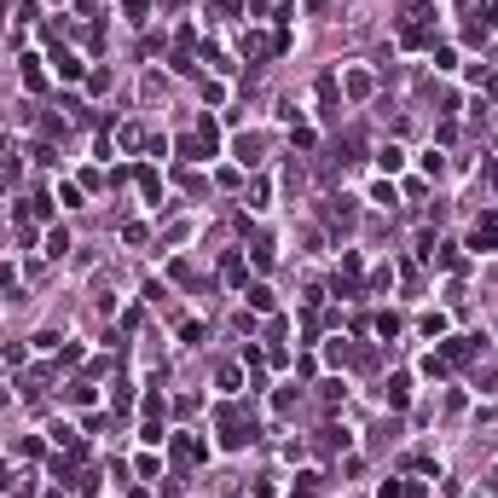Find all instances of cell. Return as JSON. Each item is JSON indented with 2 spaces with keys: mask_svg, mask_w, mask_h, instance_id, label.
<instances>
[{
  "mask_svg": "<svg viewBox=\"0 0 498 498\" xmlns=\"http://www.w3.org/2000/svg\"><path fill=\"white\" fill-rule=\"evenodd\" d=\"M214 423H220V446H226V452H244V446L255 440V417L244 412V405H220Z\"/></svg>",
  "mask_w": 498,
  "mask_h": 498,
  "instance_id": "obj_1",
  "label": "cell"
},
{
  "mask_svg": "<svg viewBox=\"0 0 498 498\" xmlns=\"http://www.w3.org/2000/svg\"><path fill=\"white\" fill-rule=\"evenodd\" d=\"M470 249H475V255H492V249H498V214H492V209L470 226Z\"/></svg>",
  "mask_w": 498,
  "mask_h": 498,
  "instance_id": "obj_2",
  "label": "cell"
},
{
  "mask_svg": "<svg viewBox=\"0 0 498 498\" xmlns=\"http://www.w3.org/2000/svg\"><path fill=\"white\" fill-rule=\"evenodd\" d=\"M168 452H174V464H180V470H192V464H203V458H209V446H203L197 435H174V440H168Z\"/></svg>",
  "mask_w": 498,
  "mask_h": 498,
  "instance_id": "obj_3",
  "label": "cell"
},
{
  "mask_svg": "<svg viewBox=\"0 0 498 498\" xmlns=\"http://www.w3.org/2000/svg\"><path fill=\"white\" fill-rule=\"evenodd\" d=\"M475 348H481V336H452V342H446V365H464V359H475Z\"/></svg>",
  "mask_w": 498,
  "mask_h": 498,
  "instance_id": "obj_4",
  "label": "cell"
},
{
  "mask_svg": "<svg viewBox=\"0 0 498 498\" xmlns=\"http://www.w3.org/2000/svg\"><path fill=\"white\" fill-rule=\"evenodd\" d=\"M53 70H58L64 81H81V76H87V64H81V58H76L70 47H58V53H53Z\"/></svg>",
  "mask_w": 498,
  "mask_h": 498,
  "instance_id": "obj_5",
  "label": "cell"
},
{
  "mask_svg": "<svg viewBox=\"0 0 498 498\" xmlns=\"http://www.w3.org/2000/svg\"><path fill=\"white\" fill-rule=\"evenodd\" d=\"M232 151H238V162H244V168H255V162H261V151H266V145H261V133H244V140H238V145H232Z\"/></svg>",
  "mask_w": 498,
  "mask_h": 498,
  "instance_id": "obj_6",
  "label": "cell"
},
{
  "mask_svg": "<svg viewBox=\"0 0 498 498\" xmlns=\"http://www.w3.org/2000/svg\"><path fill=\"white\" fill-rule=\"evenodd\" d=\"M405 400H412V377H405V371H394V377H388V405L400 412Z\"/></svg>",
  "mask_w": 498,
  "mask_h": 498,
  "instance_id": "obj_7",
  "label": "cell"
},
{
  "mask_svg": "<svg viewBox=\"0 0 498 498\" xmlns=\"http://www.w3.org/2000/svg\"><path fill=\"white\" fill-rule=\"evenodd\" d=\"M214 145H220V128L203 116V122H197V151H203V157H214Z\"/></svg>",
  "mask_w": 498,
  "mask_h": 498,
  "instance_id": "obj_8",
  "label": "cell"
},
{
  "mask_svg": "<svg viewBox=\"0 0 498 498\" xmlns=\"http://www.w3.org/2000/svg\"><path fill=\"white\" fill-rule=\"evenodd\" d=\"M140 192H145V203H151V209L162 203V180H157V168H140Z\"/></svg>",
  "mask_w": 498,
  "mask_h": 498,
  "instance_id": "obj_9",
  "label": "cell"
},
{
  "mask_svg": "<svg viewBox=\"0 0 498 498\" xmlns=\"http://www.w3.org/2000/svg\"><path fill=\"white\" fill-rule=\"evenodd\" d=\"M266 53H279L266 35H244V58H266Z\"/></svg>",
  "mask_w": 498,
  "mask_h": 498,
  "instance_id": "obj_10",
  "label": "cell"
},
{
  "mask_svg": "<svg viewBox=\"0 0 498 498\" xmlns=\"http://www.w3.org/2000/svg\"><path fill=\"white\" fill-rule=\"evenodd\" d=\"M290 498H319V475H313V470H307V475H296Z\"/></svg>",
  "mask_w": 498,
  "mask_h": 498,
  "instance_id": "obj_11",
  "label": "cell"
},
{
  "mask_svg": "<svg viewBox=\"0 0 498 498\" xmlns=\"http://www.w3.org/2000/svg\"><path fill=\"white\" fill-rule=\"evenodd\" d=\"M377 162H383V174H400V162H405V151H400V145H383V151H377Z\"/></svg>",
  "mask_w": 498,
  "mask_h": 498,
  "instance_id": "obj_12",
  "label": "cell"
},
{
  "mask_svg": "<svg viewBox=\"0 0 498 498\" xmlns=\"http://www.w3.org/2000/svg\"><path fill=\"white\" fill-rule=\"evenodd\" d=\"M249 307H255V313H273V290H266V284H249Z\"/></svg>",
  "mask_w": 498,
  "mask_h": 498,
  "instance_id": "obj_13",
  "label": "cell"
},
{
  "mask_svg": "<svg viewBox=\"0 0 498 498\" xmlns=\"http://www.w3.org/2000/svg\"><path fill=\"white\" fill-rule=\"evenodd\" d=\"M53 203H64V209H81V186H76V180H64V186H58V197Z\"/></svg>",
  "mask_w": 498,
  "mask_h": 498,
  "instance_id": "obj_14",
  "label": "cell"
},
{
  "mask_svg": "<svg viewBox=\"0 0 498 498\" xmlns=\"http://www.w3.org/2000/svg\"><path fill=\"white\" fill-rule=\"evenodd\" d=\"M371 203H383V209H394V203H400V192L388 186V180H377V186H371Z\"/></svg>",
  "mask_w": 498,
  "mask_h": 498,
  "instance_id": "obj_15",
  "label": "cell"
},
{
  "mask_svg": "<svg viewBox=\"0 0 498 498\" xmlns=\"http://www.w3.org/2000/svg\"><path fill=\"white\" fill-rule=\"evenodd\" d=\"M47 255L58 261V255H70V232H64V226H53V238H47Z\"/></svg>",
  "mask_w": 498,
  "mask_h": 498,
  "instance_id": "obj_16",
  "label": "cell"
},
{
  "mask_svg": "<svg viewBox=\"0 0 498 498\" xmlns=\"http://www.w3.org/2000/svg\"><path fill=\"white\" fill-rule=\"evenodd\" d=\"M348 93H353V99H371V76L353 70V76H348Z\"/></svg>",
  "mask_w": 498,
  "mask_h": 498,
  "instance_id": "obj_17",
  "label": "cell"
},
{
  "mask_svg": "<svg viewBox=\"0 0 498 498\" xmlns=\"http://www.w3.org/2000/svg\"><path fill=\"white\" fill-rule=\"evenodd\" d=\"M249 255H255V266H273V238H255Z\"/></svg>",
  "mask_w": 498,
  "mask_h": 498,
  "instance_id": "obj_18",
  "label": "cell"
},
{
  "mask_svg": "<svg viewBox=\"0 0 498 498\" xmlns=\"http://www.w3.org/2000/svg\"><path fill=\"white\" fill-rule=\"evenodd\" d=\"M423 336H429V342L446 336V313H423Z\"/></svg>",
  "mask_w": 498,
  "mask_h": 498,
  "instance_id": "obj_19",
  "label": "cell"
},
{
  "mask_svg": "<svg viewBox=\"0 0 498 498\" xmlns=\"http://www.w3.org/2000/svg\"><path fill=\"white\" fill-rule=\"evenodd\" d=\"M70 400H76V405H93V383L76 377V383H70Z\"/></svg>",
  "mask_w": 498,
  "mask_h": 498,
  "instance_id": "obj_20",
  "label": "cell"
},
{
  "mask_svg": "<svg viewBox=\"0 0 498 498\" xmlns=\"http://www.w3.org/2000/svg\"><path fill=\"white\" fill-rule=\"evenodd\" d=\"M122 12H128L133 24H145V18H151V0H122Z\"/></svg>",
  "mask_w": 498,
  "mask_h": 498,
  "instance_id": "obj_21",
  "label": "cell"
},
{
  "mask_svg": "<svg viewBox=\"0 0 498 498\" xmlns=\"http://www.w3.org/2000/svg\"><path fill=\"white\" fill-rule=\"evenodd\" d=\"M76 492H81V498H93V492H99V475H93V470H81V475H76Z\"/></svg>",
  "mask_w": 498,
  "mask_h": 498,
  "instance_id": "obj_22",
  "label": "cell"
},
{
  "mask_svg": "<svg viewBox=\"0 0 498 498\" xmlns=\"http://www.w3.org/2000/svg\"><path fill=\"white\" fill-rule=\"evenodd\" d=\"M423 377H446V353H423Z\"/></svg>",
  "mask_w": 498,
  "mask_h": 498,
  "instance_id": "obj_23",
  "label": "cell"
},
{
  "mask_svg": "<svg viewBox=\"0 0 498 498\" xmlns=\"http://www.w3.org/2000/svg\"><path fill=\"white\" fill-rule=\"evenodd\" d=\"M24 81H29V87H41V81H47V76H41V58H35V53L24 58Z\"/></svg>",
  "mask_w": 498,
  "mask_h": 498,
  "instance_id": "obj_24",
  "label": "cell"
},
{
  "mask_svg": "<svg viewBox=\"0 0 498 498\" xmlns=\"http://www.w3.org/2000/svg\"><path fill=\"white\" fill-rule=\"evenodd\" d=\"M423 174H435V180H440V174H446V157H440V151H423Z\"/></svg>",
  "mask_w": 498,
  "mask_h": 498,
  "instance_id": "obj_25",
  "label": "cell"
},
{
  "mask_svg": "<svg viewBox=\"0 0 498 498\" xmlns=\"http://www.w3.org/2000/svg\"><path fill=\"white\" fill-rule=\"evenodd\" d=\"M273 405H279V412H290V405H296V383H284V388L273 394Z\"/></svg>",
  "mask_w": 498,
  "mask_h": 498,
  "instance_id": "obj_26",
  "label": "cell"
},
{
  "mask_svg": "<svg viewBox=\"0 0 498 498\" xmlns=\"http://www.w3.org/2000/svg\"><path fill=\"white\" fill-rule=\"evenodd\" d=\"M0 487H12V470H6V464H0Z\"/></svg>",
  "mask_w": 498,
  "mask_h": 498,
  "instance_id": "obj_27",
  "label": "cell"
},
{
  "mask_svg": "<svg viewBox=\"0 0 498 498\" xmlns=\"http://www.w3.org/2000/svg\"><path fill=\"white\" fill-rule=\"evenodd\" d=\"M487 492H498V470H492V475H487Z\"/></svg>",
  "mask_w": 498,
  "mask_h": 498,
  "instance_id": "obj_28",
  "label": "cell"
},
{
  "mask_svg": "<svg viewBox=\"0 0 498 498\" xmlns=\"http://www.w3.org/2000/svg\"><path fill=\"white\" fill-rule=\"evenodd\" d=\"M0 151H6V140H0Z\"/></svg>",
  "mask_w": 498,
  "mask_h": 498,
  "instance_id": "obj_29",
  "label": "cell"
}]
</instances>
